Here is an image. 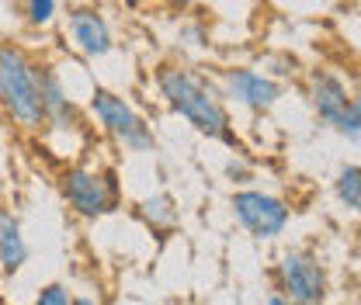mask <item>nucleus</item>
Returning a JSON list of instances; mask_svg holds the SVG:
<instances>
[{
  "mask_svg": "<svg viewBox=\"0 0 361 305\" xmlns=\"http://www.w3.org/2000/svg\"><path fill=\"white\" fill-rule=\"evenodd\" d=\"M153 87L160 94V101L174 115H180L198 135L226 142V146H240L223 90L216 87L202 70H195L184 59H164L153 70Z\"/></svg>",
  "mask_w": 361,
  "mask_h": 305,
  "instance_id": "obj_1",
  "label": "nucleus"
},
{
  "mask_svg": "<svg viewBox=\"0 0 361 305\" xmlns=\"http://www.w3.org/2000/svg\"><path fill=\"white\" fill-rule=\"evenodd\" d=\"M0 108L14 129L39 135L45 129L39 59L21 42H0Z\"/></svg>",
  "mask_w": 361,
  "mask_h": 305,
  "instance_id": "obj_2",
  "label": "nucleus"
},
{
  "mask_svg": "<svg viewBox=\"0 0 361 305\" xmlns=\"http://www.w3.org/2000/svg\"><path fill=\"white\" fill-rule=\"evenodd\" d=\"M87 115H90V122L104 132L118 149H126V153H153L157 149L153 125L139 115V108H135L129 97H122L118 90L90 87Z\"/></svg>",
  "mask_w": 361,
  "mask_h": 305,
  "instance_id": "obj_3",
  "label": "nucleus"
},
{
  "mask_svg": "<svg viewBox=\"0 0 361 305\" xmlns=\"http://www.w3.org/2000/svg\"><path fill=\"white\" fill-rule=\"evenodd\" d=\"M59 194L70 205L77 218H97L111 216L122 205V184L111 167H94V163H70L59 174Z\"/></svg>",
  "mask_w": 361,
  "mask_h": 305,
  "instance_id": "obj_4",
  "label": "nucleus"
},
{
  "mask_svg": "<svg viewBox=\"0 0 361 305\" xmlns=\"http://www.w3.org/2000/svg\"><path fill=\"white\" fill-rule=\"evenodd\" d=\"M271 285L299 305H323L330 299L326 267L313 250H285L271 267Z\"/></svg>",
  "mask_w": 361,
  "mask_h": 305,
  "instance_id": "obj_5",
  "label": "nucleus"
},
{
  "mask_svg": "<svg viewBox=\"0 0 361 305\" xmlns=\"http://www.w3.org/2000/svg\"><path fill=\"white\" fill-rule=\"evenodd\" d=\"M233 216L254 239H274V236L285 232L292 208H288L285 198H278L271 191L240 187V191H233Z\"/></svg>",
  "mask_w": 361,
  "mask_h": 305,
  "instance_id": "obj_6",
  "label": "nucleus"
},
{
  "mask_svg": "<svg viewBox=\"0 0 361 305\" xmlns=\"http://www.w3.org/2000/svg\"><path fill=\"white\" fill-rule=\"evenodd\" d=\"M63 35H66V45H70L80 59H104V56H111V49H115L111 21H108L104 11L94 7V4H77V7L66 11Z\"/></svg>",
  "mask_w": 361,
  "mask_h": 305,
  "instance_id": "obj_7",
  "label": "nucleus"
},
{
  "mask_svg": "<svg viewBox=\"0 0 361 305\" xmlns=\"http://www.w3.org/2000/svg\"><path fill=\"white\" fill-rule=\"evenodd\" d=\"M219 90H223V97L236 101L250 115L271 111L278 104V97H281V84L271 80L268 73H261V70H250V66H229V70H223Z\"/></svg>",
  "mask_w": 361,
  "mask_h": 305,
  "instance_id": "obj_8",
  "label": "nucleus"
},
{
  "mask_svg": "<svg viewBox=\"0 0 361 305\" xmlns=\"http://www.w3.org/2000/svg\"><path fill=\"white\" fill-rule=\"evenodd\" d=\"M306 97H310V108H313L316 118L326 129H334L355 94H351V87L337 73H330V70H310L306 73Z\"/></svg>",
  "mask_w": 361,
  "mask_h": 305,
  "instance_id": "obj_9",
  "label": "nucleus"
},
{
  "mask_svg": "<svg viewBox=\"0 0 361 305\" xmlns=\"http://www.w3.org/2000/svg\"><path fill=\"white\" fill-rule=\"evenodd\" d=\"M25 263H28L25 229L11 212H0V267H4V274H18Z\"/></svg>",
  "mask_w": 361,
  "mask_h": 305,
  "instance_id": "obj_10",
  "label": "nucleus"
},
{
  "mask_svg": "<svg viewBox=\"0 0 361 305\" xmlns=\"http://www.w3.org/2000/svg\"><path fill=\"white\" fill-rule=\"evenodd\" d=\"M135 216L153 232H174L180 222V208L167 191H157V194H146L142 201H135Z\"/></svg>",
  "mask_w": 361,
  "mask_h": 305,
  "instance_id": "obj_11",
  "label": "nucleus"
},
{
  "mask_svg": "<svg viewBox=\"0 0 361 305\" xmlns=\"http://www.w3.org/2000/svg\"><path fill=\"white\" fill-rule=\"evenodd\" d=\"M334 198L348 212L361 216V163H348V167L337 170V177H334Z\"/></svg>",
  "mask_w": 361,
  "mask_h": 305,
  "instance_id": "obj_12",
  "label": "nucleus"
},
{
  "mask_svg": "<svg viewBox=\"0 0 361 305\" xmlns=\"http://www.w3.org/2000/svg\"><path fill=\"white\" fill-rule=\"evenodd\" d=\"M18 11H21V21L35 32H45L59 21V0H21Z\"/></svg>",
  "mask_w": 361,
  "mask_h": 305,
  "instance_id": "obj_13",
  "label": "nucleus"
},
{
  "mask_svg": "<svg viewBox=\"0 0 361 305\" xmlns=\"http://www.w3.org/2000/svg\"><path fill=\"white\" fill-rule=\"evenodd\" d=\"M334 132H337V135H344L348 142H358L361 146V97L358 94L351 97V104H348V108H344V115L337 118Z\"/></svg>",
  "mask_w": 361,
  "mask_h": 305,
  "instance_id": "obj_14",
  "label": "nucleus"
},
{
  "mask_svg": "<svg viewBox=\"0 0 361 305\" xmlns=\"http://www.w3.org/2000/svg\"><path fill=\"white\" fill-rule=\"evenodd\" d=\"M35 305H73V292H70V285L52 281L35 295Z\"/></svg>",
  "mask_w": 361,
  "mask_h": 305,
  "instance_id": "obj_15",
  "label": "nucleus"
},
{
  "mask_svg": "<svg viewBox=\"0 0 361 305\" xmlns=\"http://www.w3.org/2000/svg\"><path fill=\"white\" fill-rule=\"evenodd\" d=\"M264 66H268L264 73H268L271 80H278V84H281L285 77H292V73H295V59H292V56H268V59H264Z\"/></svg>",
  "mask_w": 361,
  "mask_h": 305,
  "instance_id": "obj_16",
  "label": "nucleus"
},
{
  "mask_svg": "<svg viewBox=\"0 0 361 305\" xmlns=\"http://www.w3.org/2000/svg\"><path fill=\"white\" fill-rule=\"evenodd\" d=\"M250 174H254V170H250V163H247L240 153H236V156L226 163V177H229L233 184H247V180H250Z\"/></svg>",
  "mask_w": 361,
  "mask_h": 305,
  "instance_id": "obj_17",
  "label": "nucleus"
},
{
  "mask_svg": "<svg viewBox=\"0 0 361 305\" xmlns=\"http://www.w3.org/2000/svg\"><path fill=\"white\" fill-rule=\"evenodd\" d=\"M178 42L180 45H202L205 42V28H202V25H184L178 32Z\"/></svg>",
  "mask_w": 361,
  "mask_h": 305,
  "instance_id": "obj_18",
  "label": "nucleus"
},
{
  "mask_svg": "<svg viewBox=\"0 0 361 305\" xmlns=\"http://www.w3.org/2000/svg\"><path fill=\"white\" fill-rule=\"evenodd\" d=\"M160 7H167V11H174V14H184V11H191L198 0H157Z\"/></svg>",
  "mask_w": 361,
  "mask_h": 305,
  "instance_id": "obj_19",
  "label": "nucleus"
},
{
  "mask_svg": "<svg viewBox=\"0 0 361 305\" xmlns=\"http://www.w3.org/2000/svg\"><path fill=\"white\" fill-rule=\"evenodd\" d=\"M73 305H101V299H97V295H84V292H80V295H73Z\"/></svg>",
  "mask_w": 361,
  "mask_h": 305,
  "instance_id": "obj_20",
  "label": "nucleus"
},
{
  "mask_svg": "<svg viewBox=\"0 0 361 305\" xmlns=\"http://www.w3.org/2000/svg\"><path fill=\"white\" fill-rule=\"evenodd\" d=\"M268 305H299V302H292V299H285L281 292H271V295H268Z\"/></svg>",
  "mask_w": 361,
  "mask_h": 305,
  "instance_id": "obj_21",
  "label": "nucleus"
}]
</instances>
